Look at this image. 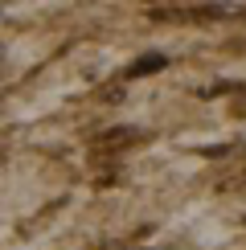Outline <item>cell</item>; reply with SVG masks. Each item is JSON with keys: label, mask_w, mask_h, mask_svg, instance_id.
I'll return each instance as SVG.
<instances>
[{"label": "cell", "mask_w": 246, "mask_h": 250, "mask_svg": "<svg viewBox=\"0 0 246 250\" xmlns=\"http://www.w3.org/2000/svg\"><path fill=\"white\" fill-rule=\"evenodd\" d=\"M164 66H168V58H164V54H152V58H140L127 74H131V78H144V74H160Z\"/></svg>", "instance_id": "cell-1"}, {"label": "cell", "mask_w": 246, "mask_h": 250, "mask_svg": "<svg viewBox=\"0 0 246 250\" xmlns=\"http://www.w3.org/2000/svg\"><path fill=\"white\" fill-rule=\"evenodd\" d=\"M0 13H4V4H0Z\"/></svg>", "instance_id": "cell-2"}]
</instances>
